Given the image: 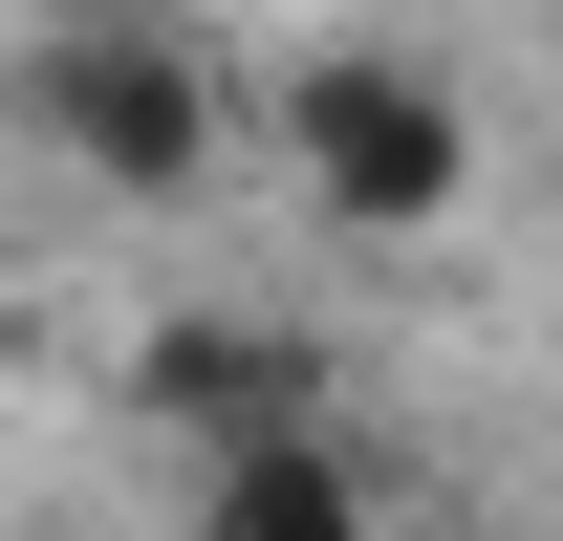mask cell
Returning a JSON list of instances; mask_svg holds the SVG:
<instances>
[{"mask_svg": "<svg viewBox=\"0 0 563 541\" xmlns=\"http://www.w3.org/2000/svg\"><path fill=\"white\" fill-rule=\"evenodd\" d=\"M261 131H282V174H303V217L347 261H412V239L477 217V87L433 44H303L261 87Z\"/></svg>", "mask_w": 563, "mask_h": 541, "instance_id": "cell-2", "label": "cell"}, {"mask_svg": "<svg viewBox=\"0 0 563 541\" xmlns=\"http://www.w3.org/2000/svg\"><path fill=\"white\" fill-rule=\"evenodd\" d=\"M131 411L174 433V476H196V455H261V433H325L347 368H325L303 325H261V303H174V325L131 346Z\"/></svg>", "mask_w": 563, "mask_h": 541, "instance_id": "cell-3", "label": "cell"}, {"mask_svg": "<svg viewBox=\"0 0 563 541\" xmlns=\"http://www.w3.org/2000/svg\"><path fill=\"white\" fill-rule=\"evenodd\" d=\"M22 131H44V174L109 217H196L217 174H239V131H261V87L217 66L196 0H131V22H22Z\"/></svg>", "mask_w": 563, "mask_h": 541, "instance_id": "cell-1", "label": "cell"}, {"mask_svg": "<svg viewBox=\"0 0 563 541\" xmlns=\"http://www.w3.org/2000/svg\"><path fill=\"white\" fill-rule=\"evenodd\" d=\"M22 22H131V0H22Z\"/></svg>", "mask_w": 563, "mask_h": 541, "instance_id": "cell-5", "label": "cell"}, {"mask_svg": "<svg viewBox=\"0 0 563 541\" xmlns=\"http://www.w3.org/2000/svg\"><path fill=\"white\" fill-rule=\"evenodd\" d=\"M196 541H390V476L368 433H261V455H196Z\"/></svg>", "mask_w": 563, "mask_h": 541, "instance_id": "cell-4", "label": "cell"}]
</instances>
